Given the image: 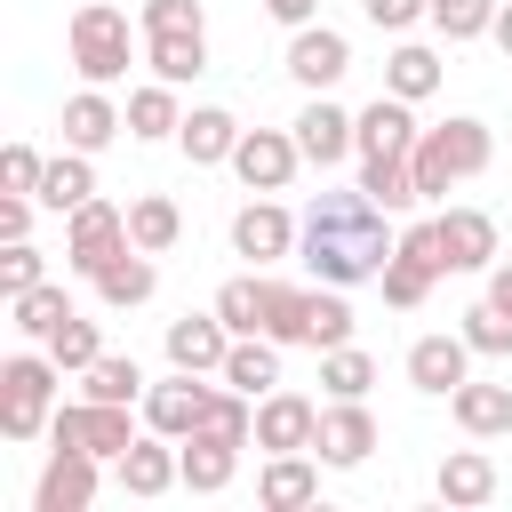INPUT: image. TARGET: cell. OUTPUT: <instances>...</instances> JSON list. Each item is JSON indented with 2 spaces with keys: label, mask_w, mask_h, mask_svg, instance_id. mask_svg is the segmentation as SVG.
Instances as JSON below:
<instances>
[{
  "label": "cell",
  "mask_w": 512,
  "mask_h": 512,
  "mask_svg": "<svg viewBox=\"0 0 512 512\" xmlns=\"http://www.w3.org/2000/svg\"><path fill=\"white\" fill-rule=\"evenodd\" d=\"M384 88H392V96H408V104H424V96L440 88V56H432L424 40H400V48L384 56Z\"/></svg>",
  "instance_id": "35"
},
{
  "label": "cell",
  "mask_w": 512,
  "mask_h": 512,
  "mask_svg": "<svg viewBox=\"0 0 512 512\" xmlns=\"http://www.w3.org/2000/svg\"><path fill=\"white\" fill-rule=\"evenodd\" d=\"M120 248H128V208L88 200V208H72V216H64V264H72L80 280H96Z\"/></svg>",
  "instance_id": "7"
},
{
  "label": "cell",
  "mask_w": 512,
  "mask_h": 512,
  "mask_svg": "<svg viewBox=\"0 0 512 512\" xmlns=\"http://www.w3.org/2000/svg\"><path fill=\"white\" fill-rule=\"evenodd\" d=\"M264 16L296 32V24H312V16H320V0H264Z\"/></svg>",
  "instance_id": "48"
},
{
  "label": "cell",
  "mask_w": 512,
  "mask_h": 512,
  "mask_svg": "<svg viewBox=\"0 0 512 512\" xmlns=\"http://www.w3.org/2000/svg\"><path fill=\"white\" fill-rule=\"evenodd\" d=\"M296 240H304V216H288L272 192H256L248 208H232V256H248L256 272L280 264V256H296Z\"/></svg>",
  "instance_id": "8"
},
{
  "label": "cell",
  "mask_w": 512,
  "mask_h": 512,
  "mask_svg": "<svg viewBox=\"0 0 512 512\" xmlns=\"http://www.w3.org/2000/svg\"><path fill=\"white\" fill-rule=\"evenodd\" d=\"M376 440H384V432H376L368 400H328V408H320V440H312V456H320L328 472H352V464H368Z\"/></svg>",
  "instance_id": "16"
},
{
  "label": "cell",
  "mask_w": 512,
  "mask_h": 512,
  "mask_svg": "<svg viewBox=\"0 0 512 512\" xmlns=\"http://www.w3.org/2000/svg\"><path fill=\"white\" fill-rule=\"evenodd\" d=\"M176 128H184V104H176L168 80L128 88V136H136V144H160V136H176Z\"/></svg>",
  "instance_id": "31"
},
{
  "label": "cell",
  "mask_w": 512,
  "mask_h": 512,
  "mask_svg": "<svg viewBox=\"0 0 512 512\" xmlns=\"http://www.w3.org/2000/svg\"><path fill=\"white\" fill-rule=\"evenodd\" d=\"M80 392L88 400H120V408H144V368H136V352H104V360H88L80 368Z\"/></svg>",
  "instance_id": "32"
},
{
  "label": "cell",
  "mask_w": 512,
  "mask_h": 512,
  "mask_svg": "<svg viewBox=\"0 0 512 512\" xmlns=\"http://www.w3.org/2000/svg\"><path fill=\"white\" fill-rule=\"evenodd\" d=\"M280 352H288V344H272V336H232V352H224V384H240L248 400H264V392L280 384Z\"/></svg>",
  "instance_id": "30"
},
{
  "label": "cell",
  "mask_w": 512,
  "mask_h": 512,
  "mask_svg": "<svg viewBox=\"0 0 512 512\" xmlns=\"http://www.w3.org/2000/svg\"><path fill=\"white\" fill-rule=\"evenodd\" d=\"M112 480L128 488V496H168V488H184V440H168V432H136L128 440V456L112 464Z\"/></svg>",
  "instance_id": "14"
},
{
  "label": "cell",
  "mask_w": 512,
  "mask_h": 512,
  "mask_svg": "<svg viewBox=\"0 0 512 512\" xmlns=\"http://www.w3.org/2000/svg\"><path fill=\"white\" fill-rule=\"evenodd\" d=\"M232 144H240V120H232L224 104H192L184 128H176V152H184L192 168H232Z\"/></svg>",
  "instance_id": "25"
},
{
  "label": "cell",
  "mask_w": 512,
  "mask_h": 512,
  "mask_svg": "<svg viewBox=\"0 0 512 512\" xmlns=\"http://www.w3.org/2000/svg\"><path fill=\"white\" fill-rule=\"evenodd\" d=\"M304 304H312V288L264 272V336H272V344H304Z\"/></svg>",
  "instance_id": "38"
},
{
  "label": "cell",
  "mask_w": 512,
  "mask_h": 512,
  "mask_svg": "<svg viewBox=\"0 0 512 512\" xmlns=\"http://www.w3.org/2000/svg\"><path fill=\"white\" fill-rule=\"evenodd\" d=\"M384 216H392V208H376L360 184L312 192L296 256L312 264V280H328V288H360V280H376V272L392 264V248H400V240L384 232Z\"/></svg>",
  "instance_id": "1"
},
{
  "label": "cell",
  "mask_w": 512,
  "mask_h": 512,
  "mask_svg": "<svg viewBox=\"0 0 512 512\" xmlns=\"http://www.w3.org/2000/svg\"><path fill=\"white\" fill-rule=\"evenodd\" d=\"M136 32H208V8L200 0H144Z\"/></svg>",
  "instance_id": "45"
},
{
  "label": "cell",
  "mask_w": 512,
  "mask_h": 512,
  "mask_svg": "<svg viewBox=\"0 0 512 512\" xmlns=\"http://www.w3.org/2000/svg\"><path fill=\"white\" fill-rule=\"evenodd\" d=\"M472 360H480V352L464 344V328H448V336H416V344H408V384L432 392V400H448V392L472 376Z\"/></svg>",
  "instance_id": "18"
},
{
  "label": "cell",
  "mask_w": 512,
  "mask_h": 512,
  "mask_svg": "<svg viewBox=\"0 0 512 512\" xmlns=\"http://www.w3.org/2000/svg\"><path fill=\"white\" fill-rule=\"evenodd\" d=\"M496 8H504V0H432V32H440V40H488Z\"/></svg>",
  "instance_id": "42"
},
{
  "label": "cell",
  "mask_w": 512,
  "mask_h": 512,
  "mask_svg": "<svg viewBox=\"0 0 512 512\" xmlns=\"http://www.w3.org/2000/svg\"><path fill=\"white\" fill-rule=\"evenodd\" d=\"M360 16L376 32H416V24H432V0H360Z\"/></svg>",
  "instance_id": "47"
},
{
  "label": "cell",
  "mask_w": 512,
  "mask_h": 512,
  "mask_svg": "<svg viewBox=\"0 0 512 512\" xmlns=\"http://www.w3.org/2000/svg\"><path fill=\"white\" fill-rule=\"evenodd\" d=\"M416 136H424V128H416V104H408V96L384 88L376 104H360V160H408Z\"/></svg>",
  "instance_id": "19"
},
{
  "label": "cell",
  "mask_w": 512,
  "mask_h": 512,
  "mask_svg": "<svg viewBox=\"0 0 512 512\" xmlns=\"http://www.w3.org/2000/svg\"><path fill=\"white\" fill-rule=\"evenodd\" d=\"M312 496H320V456H312V448L264 456V472H256V504H264V512H304Z\"/></svg>",
  "instance_id": "22"
},
{
  "label": "cell",
  "mask_w": 512,
  "mask_h": 512,
  "mask_svg": "<svg viewBox=\"0 0 512 512\" xmlns=\"http://www.w3.org/2000/svg\"><path fill=\"white\" fill-rule=\"evenodd\" d=\"M40 176H48V160H40V152L16 136V144L0 152V192H32V200H40Z\"/></svg>",
  "instance_id": "46"
},
{
  "label": "cell",
  "mask_w": 512,
  "mask_h": 512,
  "mask_svg": "<svg viewBox=\"0 0 512 512\" xmlns=\"http://www.w3.org/2000/svg\"><path fill=\"white\" fill-rule=\"evenodd\" d=\"M144 64L168 88H192L208 72V32H144Z\"/></svg>",
  "instance_id": "27"
},
{
  "label": "cell",
  "mask_w": 512,
  "mask_h": 512,
  "mask_svg": "<svg viewBox=\"0 0 512 512\" xmlns=\"http://www.w3.org/2000/svg\"><path fill=\"white\" fill-rule=\"evenodd\" d=\"M288 128H296V144H304L312 168L360 160V112H344V104H328V96H304V112H296Z\"/></svg>",
  "instance_id": "12"
},
{
  "label": "cell",
  "mask_w": 512,
  "mask_h": 512,
  "mask_svg": "<svg viewBox=\"0 0 512 512\" xmlns=\"http://www.w3.org/2000/svg\"><path fill=\"white\" fill-rule=\"evenodd\" d=\"M440 256L448 272H488L504 248H496V216L488 208H440Z\"/></svg>",
  "instance_id": "20"
},
{
  "label": "cell",
  "mask_w": 512,
  "mask_h": 512,
  "mask_svg": "<svg viewBox=\"0 0 512 512\" xmlns=\"http://www.w3.org/2000/svg\"><path fill=\"white\" fill-rule=\"evenodd\" d=\"M448 272V256H440V216H424V224H408L400 232V248H392V264L376 272V288H384V304L392 312H416L424 296H432V280Z\"/></svg>",
  "instance_id": "5"
},
{
  "label": "cell",
  "mask_w": 512,
  "mask_h": 512,
  "mask_svg": "<svg viewBox=\"0 0 512 512\" xmlns=\"http://www.w3.org/2000/svg\"><path fill=\"white\" fill-rule=\"evenodd\" d=\"M8 312H16V336L24 344H48L64 320H72V296L56 288V280H40V288H24V296H8Z\"/></svg>",
  "instance_id": "34"
},
{
  "label": "cell",
  "mask_w": 512,
  "mask_h": 512,
  "mask_svg": "<svg viewBox=\"0 0 512 512\" xmlns=\"http://www.w3.org/2000/svg\"><path fill=\"white\" fill-rule=\"evenodd\" d=\"M368 384H376V360L360 344H328L320 352V392L328 400H368Z\"/></svg>",
  "instance_id": "37"
},
{
  "label": "cell",
  "mask_w": 512,
  "mask_h": 512,
  "mask_svg": "<svg viewBox=\"0 0 512 512\" xmlns=\"http://www.w3.org/2000/svg\"><path fill=\"white\" fill-rule=\"evenodd\" d=\"M448 416H456L464 440H504V432H512V384H480V376H464V384L448 392Z\"/></svg>",
  "instance_id": "23"
},
{
  "label": "cell",
  "mask_w": 512,
  "mask_h": 512,
  "mask_svg": "<svg viewBox=\"0 0 512 512\" xmlns=\"http://www.w3.org/2000/svg\"><path fill=\"white\" fill-rule=\"evenodd\" d=\"M432 496H440L448 512H480V504L496 496V456H488V448H448L440 472H432Z\"/></svg>",
  "instance_id": "21"
},
{
  "label": "cell",
  "mask_w": 512,
  "mask_h": 512,
  "mask_svg": "<svg viewBox=\"0 0 512 512\" xmlns=\"http://www.w3.org/2000/svg\"><path fill=\"white\" fill-rule=\"evenodd\" d=\"M344 72H352V40H344L336 24H320V16H312V24H296V32H288V80H296L304 96H328Z\"/></svg>",
  "instance_id": "9"
},
{
  "label": "cell",
  "mask_w": 512,
  "mask_h": 512,
  "mask_svg": "<svg viewBox=\"0 0 512 512\" xmlns=\"http://www.w3.org/2000/svg\"><path fill=\"white\" fill-rule=\"evenodd\" d=\"M128 240H136V248H152V256H168V248L184 240V208H176L168 192H144V200H128Z\"/></svg>",
  "instance_id": "33"
},
{
  "label": "cell",
  "mask_w": 512,
  "mask_h": 512,
  "mask_svg": "<svg viewBox=\"0 0 512 512\" xmlns=\"http://www.w3.org/2000/svg\"><path fill=\"white\" fill-rule=\"evenodd\" d=\"M168 368H192V376H224V352H232V328H224V312L208 304V312H184V320H168Z\"/></svg>",
  "instance_id": "17"
},
{
  "label": "cell",
  "mask_w": 512,
  "mask_h": 512,
  "mask_svg": "<svg viewBox=\"0 0 512 512\" xmlns=\"http://www.w3.org/2000/svg\"><path fill=\"white\" fill-rule=\"evenodd\" d=\"M208 392H216V384H200L192 368H168V376L144 392V408H136V416H144V432L192 440V432H200V416H208Z\"/></svg>",
  "instance_id": "13"
},
{
  "label": "cell",
  "mask_w": 512,
  "mask_h": 512,
  "mask_svg": "<svg viewBox=\"0 0 512 512\" xmlns=\"http://www.w3.org/2000/svg\"><path fill=\"white\" fill-rule=\"evenodd\" d=\"M464 344L480 352V360H512V312H496L488 296L464 312Z\"/></svg>",
  "instance_id": "43"
},
{
  "label": "cell",
  "mask_w": 512,
  "mask_h": 512,
  "mask_svg": "<svg viewBox=\"0 0 512 512\" xmlns=\"http://www.w3.org/2000/svg\"><path fill=\"white\" fill-rule=\"evenodd\" d=\"M56 384H64V368L48 360V344L8 352L0 360V432L8 440H40L48 416H56Z\"/></svg>",
  "instance_id": "4"
},
{
  "label": "cell",
  "mask_w": 512,
  "mask_h": 512,
  "mask_svg": "<svg viewBox=\"0 0 512 512\" xmlns=\"http://www.w3.org/2000/svg\"><path fill=\"white\" fill-rule=\"evenodd\" d=\"M312 440H320V400L272 384V392L256 400V448H264V456H288V448H312Z\"/></svg>",
  "instance_id": "15"
},
{
  "label": "cell",
  "mask_w": 512,
  "mask_h": 512,
  "mask_svg": "<svg viewBox=\"0 0 512 512\" xmlns=\"http://www.w3.org/2000/svg\"><path fill=\"white\" fill-rule=\"evenodd\" d=\"M96 488H104V456H88V448H48L40 488H32V512H88Z\"/></svg>",
  "instance_id": "11"
},
{
  "label": "cell",
  "mask_w": 512,
  "mask_h": 512,
  "mask_svg": "<svg viewBox=\"0 0 512 512\" xmlns=\"http://www.w3.org/2000/svg\"><path fill=\"white\" fill-rule=\"evenodd\" d=\"M88 160H96V152H72V144L48 160V176H40V208H48V216H72V208L96 200V168H88Z\"/></svg>",
  "instance_id": "28"
},
{
  "label": "cell",
  "mask_w": 512,
  "mask_h": 512,
  "mask_svg": "<svg viewBox=\"0 0 512 512\" xmlns=\"http://www.w3.org/2000/svg\"><path fill=\"white\" fill-rule=\"evenodd\" d=\"M48 280V256L32 248V240H8L0 248V296H24V288H40Z\"/></svg>",
  "instance_id": "44"
},
{
  "label": "cell",
  "mask_w": 512,
  "mask_h": 512,
  "mask_svg": "<svg viewBox=\"0 0 512 512\" xmlns=\"http://www.w3.org/2000/svg\"><path fill=\"white\" fill-rule=\"evenodd\" d=\"M48 360H56L64 376H80L88 360H104V328H96L88 312H72V320H64V328L48 336Z\"/></svg>",
  "instance_id": "41"
},
{
  "label": "cell",
  "mask_w": 512,
  "mask_h": 512,
  "mask_svg": "<svg viewBox=\"0 0 512 512\" xmlns=\"http://www.w3.org/2000/svg\"><path fill=\"white\" fill-rule=\"evenodd\" d=\"M360 192H368L376 208H392V216L424 200V192H416V168H408V160H360Z\"/></svg>",
  "instance_id": "39"
},
{
  "label": "cell",
  "mask_w": 512,
  "mask_h": 512,
  "mask_svg": "<svg viewBox=\"0 0 512 512\" xmlns=\"http://www.w3.org/2000/svg\"><path fill=\"white\" fill-rule=\"evenodd\" d=\"M488 40H496V48H504V56H512V0H504V8H496V24H488Z\"/></svg>",
  "instance_id": "50"
},
{
  "label": "cell",
  "mask_w": 512,
  "mask_h": 512,
  "mask_svg": "<svg viewBox=\"0 0 512 512\" xmlns=\"http://www.w3.org/2000/svg\"><path fill=\"white\" fill-rule=\"evenodd\" d=\"M240 472V440H216V432H192L184 440V488L192 496H224Z\"/></svg>",
  "instance_id": "29"
},
{
  "label": "cell",
  "mask_w": 512,
  "mask_h": 512,
  "mask_svg": "<svg viewBox=\"0 0 512 512\" xmlns=\"http://www.w3.org/2000/svg\"><path fill=\"white\" fill-rule=\"evenodd\" d=\"M488 160H496V136H488V120H472V112H448V120H440V128H424V136H416V152H408V168H416V192H424V200H448L456 184L488 176Z\"/></svg>",
  "instance_id": "2"
},
{
  "label": "cell",
  "mask_w": 512,
  "mask_h": 512,
  "mask_svg": "<svg viewBox=\"0 0 512 512\" xmlns=\"http://www.w3.org/2000/svg\"><path fill=\"white\" fill-rule=\"evenodd\" d=\"M48 440L56 448H88V456H104V464H120L128 456V440H136V424H128V408L120 400H64L56 416H48Z\"/></svg>",
  "instance_id": "6"
},
{
  "label": "cell",
  "mask_w": 512,
  "mask_h": 512,
  "mask_svg": "<svg viewBox=\"0 0 512 512\" xmlns=\"http://www.w3.org/2000/svg\"><path fill=\"white\" fill-rule=\"evenodd\" d=\"M328 344H352V304H344V288L312 280V304H304V352H328Z\"/></svg>",
  "instance_id": "36"
},
{
  "label": "cell",
  "mask_w": 512,
  "mask_h": 512,
  "mask_svg": "<svg viewBox=\"0 0 512 512\" xmlns=\"http://www.w3.org/2000/svg\"><path fill=\"white\" fill-rule=\"evenodd\" d=\"M488 304H496V312H512V256H496V264H488Z\"/></svg>",
  "instance_id": "49"
},
{
  "label": "cell",
  "mask_w": 512,
  "mask_h": 512,
  "mask_svg": "<svg viewBox=\"0 0 512 512\" xmlns=\"http://www.w3.org/2000/svg\"><path fill=\"white\" fill-rule=\"evenodd\" d=\"M296 168H304L296 128H240V144H232V176H240L248 192H288Z\"/></svg>",
  "instance_id": "10"
},
{
  "label": "cell",
  "mask_w": 512,
  "mask_h": 512,
  "mask_svg": "<svg viewBox=\"0 0 512 512\" xmlns=\"http://www.w3.org/2000/svg\"><path fill=\"white\" fill-rule=\"evenodd\" d=\"M120 128H128V104H112L104 88L80 80V96H64V144H72V152H104Z\"/></svg>",
  "instance_id": "24"
},
{
  "label": "cell",
  "mask_w": 512,
  "mask_h": 512,
  "mask_svg": "<svg viewBox=\"0 0 512 512\" xmlns=\"http://www.w3.org/2000/svg\"><path fill=\"white\" fill-rule=\"evenodd\" d=\"M88 288H96V304H104V312H136V304H152V288H160L152 248H136V240H128V248H120V256L88 280Z\"/></svg>",
  "instance_id": "26"
},
{
  "label": "cell",
  "mask_w": 512,
  "mask_h": 512,
  "mask_svg": "<svg viewBox=\"0 0 512 512\" xmlns=\"http://www.w3.org/2000/svg\"><path fill=\"white\" fill-rule=\"evenodd\" d=\"M216 312H224V328H232V336H264V272L224 280V288H216Z\"/></svg>",
  "instance_id": "40"
},
{
  "label": "cell",
  "mask_w": 512,
  "mask_h": 512,
  "mask_svg": "<svg viewBox=\"0 0 512 512\" xmlns=\"http://www.w3.org/2000/svg\"><path fill=\"white\" fill-rule=\"evenodd\" d=\"M64 48H72V72H80L88 88L128 80V56H136L128 8H112V0H80V8H72V24H64Z\"/></svg>",
  "instance_id": "3"
}]
</instances>
